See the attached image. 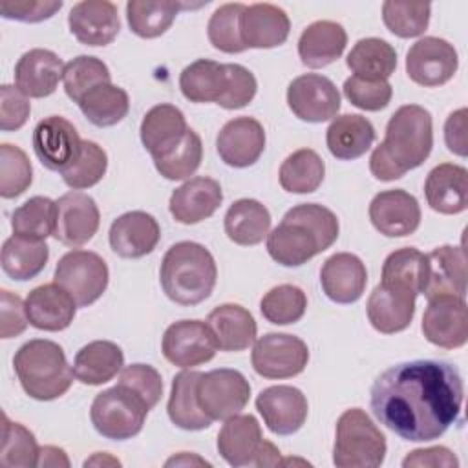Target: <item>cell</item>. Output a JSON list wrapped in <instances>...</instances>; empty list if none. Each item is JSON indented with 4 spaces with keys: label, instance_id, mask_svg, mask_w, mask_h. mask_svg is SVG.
Here are the masks:
<instances>
[{
    "label": "cell",
    "instance_id": "obj_38",
    "mask_svg": "<svg viewBox=\"0 0 468 468\" xmlns=\"http://www.w3.org/2000/svg\"><path fill=\"white\" fill-rule=\"evenodd\" d=\"M225 234L236 245L250 247L267 238L271 229V212L258 199H238L225 214Z\"/></svg>",
    "mask_w": 468,
    "mask_h": 468
},
{
    "label": "cell",
    "instance_id": "obj_26",
    "mask_svg": "<svg viewBox=\"0 0 468 468\" xmlns=\"http://www.w3.org/2000/svg\"><path fill=\"white\" fill-rule=\"evenodd\" d=\"M320 283L331 302L355 303L366 291L367 271L356 254L336 252L324 261Z\"/></svg>",
    "mask_w": 468,
    "mask_h": 468
},
{
    "label": "cell",
    "instance_id": "obj_49",
    "mask_svg": "<svg viewBox=\"0 0 468 468\" xmlns=\"http://www.w3.org/2000/svg\"><path fill=\"white\" fill-rule=\"evenodd\" d=\"M62 80L66 95L73 102H79L82 95H86L91 88L102 82H112V75L101 58L91 55H79L66 64Z\"/></svg>",
    "mask_w": 468,
    "mask_h": 468
},
{
    "label": "cell",
    "instance_id": "obj_47",
    "mask_svg": "<svg viewBox=\"0 0 468 468\" xmlns=\"http://www.w3.org/2000/svg\"><path fill=\"white\" fill-rule=\"evenodd\" d=\"M305 292L291 283H282L269 289L260 302V311L263 318L274 325L296 324L305 314Z\"/></svg>",
    "mask_w": 468,
    "mask_h": 468
},
{
    "label": "cell",
    "instance_id": "obj_48",
    "mask_svg": "<svg viewBox=\"0 0 468 468\" xmlns=\"http://www.w3.org/2000/svg\"><path fill=\"white\" fill-rule=\"evenodd\" d=\"M203 143L201 137L188 128L181 143L166 155L154 161L155 170L168 181H181L190 177L201 165Z\"/></svg>",
    "mask_w": 468,
    "mask_h": 468
},
{
    "label": "cell",
    "instance_id": "obj_29",
    "mask_svg": "<svg viewBox=\"0 0 468 468\" xmlns=\"http://www.w3.org/2000/svg\"><path fill=\"white\" fill-rule=\"evenodd\" d=\"M424 196L431 210L439 214H461L468 207V170L461 165L442 163L430 170Z\"/></svg>",
    "mask_w": 468,
    "mask_h": 468
},
{
    "label": "cell",
    "instance_id": "obj_13",
    "mask_svg": "<svg viewBox=\"0 0 468 468\" xmlns=\"http://www.w3.org/2000/svg\"><path fill=\"white\" fill-rule=\"evenodd\" d=\"M459 68V57L444 38L424 37L417 40L406 55L408 77L424 88H437L446 84Z\"/></svg>",
    "mask_w": 468,
    "mask_h": 468
},
{
    "label": "cell",
    "instance_id": "obj_61",
    "mask_svg": "<svg viewBox=\"0 0 468 468\" xmlns=\"http://www.w3.org/2000/svg\"><path fill=\"white\" fill-rule=\"evenodd\" d=\"M69 466L66 452L57 446H42L38 453V466Z\"/></svg>",
    "mask_w": 468,
    "mask_h": 468
},
{
    "label": "cell",
    "instance_id": "obj_12",
    "mask_svg": "<svg viewBox=\"0 0 468 468\" xmlns=\"http://www.w3.org/2000/svg\"><path fill=\"white\" fill-rule=\"evenodd\" d=\"M161 351L170 364L190 369L212 360L218 351V342L207 322L179 320L166 327Z\"/></svg>",
    "mask_w": 468,
    "mask_h": 468
},
{
    "label": "cell",
    "instance_id": "obj_18",
    "mask_svg": "<svg viewBox=\"0 0 468 468\" xmlns=\"http://www.w3.org/2000/svg\"><path fill=\"white\" fill-rule=\"evenodd\" d=\"M256 410L265 426L276 435L296 433L307 419V399L294 386H271L256 397Z\"/></svg>",
    "mask_w": 468,
    "mask_h": 468
},
{
    "label": "cell",
    "instance_id": "obj_6",
    "mask_svg": "<svg viewBox=\"0 0 468 468\" xmlns=\"http://www.w3.org/2000/svg\"><path fill=\"white\" fill-rule=\"evenodd\" d=\"M386 437L360 408L346 410L336 420L333 464L338 468H377L386 457Z\"/></svg>",
    "mask_w": 468,
    "mask_h": 468
},
{
    "label": "cell",
    "instance_id": "obj_44",
    "mask_svg": "<svg viewBox=\"0 0 468 468\" xmlns=\"http://www.w3.org/2000/svg\"><path fill=\"white\" fill-rule=\"evenodd\" d=\"M181 2H152V0H130L126 4V18L132 33L141 38H157L168 31L179 9Z\"/></svg>",
    "mask_w": 468,
    "mask_h": 468
},
{
    "label": "cell",
    "instance_id": "obj_31",
    "mask_svg": "<svg viewBox=\"0 0 468 468\" xmlns=\"http://www.w3.org/2000/svg\"><path fill=\"white\" fill-rule=\"evenodd\" d=\"M229 66L210 58H197L179 75V88L190 102H216L223 106L229 95Z\"/></svg>",
    "mask_w": 468,
    "mask_h": 468
},
{
    "label": "cell",
    "instance_id": "obj_11",
    "mask_svg": "<svg viewBox=\"0 0 468 468\" xmlns=\"http://www.w3.org/2000/svg\"><path fill=\"white\" fill-rule=\"evenodd\" d=\"M250 362L263 378H291L309 362L307 344L289 333H267L254 342Z\"/></svg>",
    "mask_w": 468,
    "mask_h": 468
},
{
    "label": "cell",
    "instance_id": "obj_33",
    "mask_svg": "<svg viewBox=\"0 0 468 468\" xmlns=\"http://www.w3.org/2000/svg\"><path fill=\"white\" fill-rule=\"evenodd\" d=\"M207 324L214 333L218 349L221 351H243L256 340V320L250 311L238 303H221L214 307Z\"/></svg>",
    "mask_w": 468,
    "mask_h": 468
},
{
    "label": "cell",
    "instance_id": "obj_41",
    "mask_svg": "<svg viewBox=\"0 0 468 468\" xmlns=\"http://www.w3.org/2000/svg\"><path fill=\"white\" fill-rule=\"evenodd\" d=\"M346 64L356 77L388 80L397 68V51L382 38H360L347 53Z\"/></svg>",
    "mask_w": 468,
    "mask_h": 468
},
{
    "label": "cell",
    "instance_id": "obj_2",
    "mask_svg": "<svg viewBox=\"0 0 468 468\" xmlns=\"http://www.w3.org/2000/svg\"><path fill=\"white\" fill-rule=\"evenodd\" d=\"M431 146V113L419 104H404L389 117L386 137L369 157V170L378 181L400 179L428 159Z\"/></svg>",
    "mask_w": 468,
    "mask_h": 468
},
{
    "label": "cell",
    "instance_id": "obj_25",
    "mask_svg": "<svg viewBox=\"0 0 468 468\" xmlns=\"http://www.w3.org/2000/svg\"><path fill=\"white\" fill-rule=\"evenodd\" d=\"M223 201L221 185L207 176H197L177 186L168 201L172 218L183 225H196L210 218Z\"/></svg>",
    "mask_w": 468,
    "mask_h": 468
},
{
    "label": "cell",
    "instance_id": "obj_20",
    "mask_svg": "<svg viewBox=\"0 0 468 468\" xmlns=\"http://www.w3.org/2000/svg\"><path fill=\"white\" fill-rule=\"evenodd\" d=\"M426 256L422 294L430 300L435 296H466V256L461 247L441 245Z\"/></svg>",
    "mask_w": 468,
    "mask_h": 468
},
{
    "label": "cell",
    "instance_id": "obj_30",
    "mask_svg": "<svg viewBox=\"0 0 468 468\" xmlns=\"http://www.w3.org/2000/svg\"><path fill=\"white\" fill-rule=\"evenodd\" d=\"M186 132V119L174 104H157L150 108L144 113L139 130L141 143L154 161L174 150Z\"/></svg>",
    "mask_w": 468,
    "mask_h": 468
},
{
    "label": "cell",
    "instance_id": "obj_59",
    "mask_svg": "<svg viewBox=\"0 0 468 468\" xmlns=\"http://www.w3.org/2000/svg\"><path fill=\"white\" fill-rule=\"evenodd\" d=\"M404 468L410 466H459V459L453 455L452 450L446 446H431V448H419L410 452L404 461Z\"/></svg>",
    "mask_w": 468,
    "mask_h": 468
},
{
    "label": "cell",
    "instance_id": "obj_7",
    "mask_svg": "<svg viewBox=\"0 0 468 468\" xmlns=\"http://www.w3.org/2000/svg\"><path fill=\"white\" fill-rule=\"evenodd\" d=\"M148 411V404L135 391L117 382L95 395L90 419L104 439L126 441L141 433Z\"/></svg>",
    "mask_w": 468,
    "mask_h": 468
},
{
    "label": "cell",
    "instance_id": "obj_34",
    "mask_svg": "<svg viewBox=\"0 0 468 468\" xmlns=\"http://www.w3.org/2000/svg\"><path fill=\"white\" fill-rule=\"evenodd\" d=\"M325 143L333 157L353 161L362 157L375 143V128L369 119L358 113H344L331 121Z\"/></svg>",
    "mask_w": 468,
    "mask_h": 468
},
{
    "label": "cell",
    "instance_id": "obj_15",
    "mask_svg": "<svg viewBox=\"0 0 468 468\" xmlns=\"http://www.w3.org/2000/svg\"><path fill=\"white\" fill-rule=\"evenodd\" d=\"M101 212L91 196L71 190L55 201L53 236L66 247L75 249L88 243L97 234Z\"/></svg>",
    "mask_w": 468,
    "mask_h": 468
},
{
    "label": "cell",
    "instance_id": "obj_32",
    "mask_svg": "<svg viewBox=\"0 0 468 468\" xmlns=\"http://www.w3.org/2000/svg\"><path fill=\"white\" fill-rule=\"evenodd\" d=\"M347 33L333 20H316L309 24L298 38V55L303 66L311 69L325 68L346 49Z\"/></svg>",
    "mask_w": 468,
    "mask_h": 468
},
{
    "label": "cell",
    "instance_id": "obj_40",
    "mask_svg": "<svg viewBox=\"0 0 468 468\" xmlns=\"http://www.w3.org/2000/svg\"><path fill=\"white\" fill-rule=\"evenodd\" d=\"M48 258L49 249L46 241L29 239L16 234L4 241L0 254L2 271L16 282L33 280L35 276H38L44 271Z\"/></svg>",
    "mask_w": 468,
    "mask_h": 468
},
{
    "label": "cell",
    "instance_id": "obj_42",
    "mask_svg": "<svg viewBox=\"0 0 468 468\" xmlns=\"http://www.w3.org/2000/svg\"><path fill=\"white\" fill-rule=\"evenodd\" d=\"M77 104L82 115L91 124L99 128H108L115 126L128 115L130 97L122 88L112 82H102L91 88L86 95H82Z\"/></svg>",
    "mask_w": 468,
    "mask_h": 468
},
{
    "label": "cell",
    "instance_id": "obj_55",
    "mask_svg": "<svg viewBox=\"0 0 468 468\" xmlns=\"http://www.w3.org/2000/svg\"><path fill=\"white\" fill-rule=\"evenodd\" d=\"M119 384L135 391L148 408H155L163 395V378L161 373L148 364H130L121 369Z\"/></svg>",
    "mask_w": 468,
    "mask_h": 468
},
{
    "label": "cell",
    "instance_id": "obj_52",
    "mask_svg": "<svg viewBox=\"0 0 468 468\" xmlns=\"http://www.w3.org/2000/svg\"><path fill=\"white\" fill-rule=\"evenodd\" d=\"M245 9V4L230 2L219 5L207 26V35L210 44L223 53H241L245 51V44L239 33V18Z\"/></svg>",
    "mask_w": 468,
    "mask_h": 468
},
{
    "label": "cell",
    "instance_id": "obj_60",
    "mask_svg": "<svg viewBox=\"0 0 468 468\" xmlns=\"http://www.w3.org/2000/svg\"><path fill=\"white\" fill-rule=\"evenodd\" d=\"M466 108H459L455 112H452L446 119L444 124V141L450 152H453L455 155L464 157L468 152L466 146Z\"/></svg>",
    "mask_w": 468,
    "mask_h": 468
},
{
    "label": "cell",
    "instance_id": "obj_24",
    "mask_svg": "<svg viewBox=\"0 0 468 468\" xmlns=\"http://www.w3.org/2000/svg\"><path fill=\"white\" fill-rule=\"evenodd\" d=\"M291 31V20L287 13L267 2L245 5L239 18V33L245 48L271 49L282 46Z\"/></svg>",
    "mask_w": 468,
    "mask_h": 468
},
{
    "label": "cell",
    "instance_id": "obj_4",
    "mask_svg": "<svg viewBox=\"0 0 468 468\" xmlns=\"http://www.w3.org/2000/svg\"><path fill=\"white\" fill-rule=\"evenodd\" d=\"M216 280V260L201 243L179 241L163 256L159 282L165 294L179 305H197L205 302L212 294Z\"/></svg>",
    "mask_w": 468,
    "mask_h": 468
},
{
    "label": "cell",
    "instance_id": "obj_27",
    "mask_svg": "<svg viewBox=\"0 0 468 468\" xmlns=\"http://www.w3.org/2000/svg\"><path fill=\"white\" fill-rule=\"evenodd\" d=\"M64 68L57 53L35 48L18 58L15 66V84L26 97L42 99L57 90L58 80L64 77Z\"/></svg>",
    "mask_w": 468,
    "mask_h": 468
},
{
    "label": "cell",
    "instance_id": "obj_50",
    "mask_svg": "<svg viewBox=\"0 0 468 468\" xmlns=\"http://www.w3.org/2000/svg\"><path fill=\"white\" fill-rule=\"evenodd\" d=\"M38 453L40 448L35 435L20 422H11L7 415H4L0 466H38Z\"/></svg>",
    "mask_w": 468,
    "mask_h": 468
},
{
    "label": "cell",
    "instance_id": "obj_21",
    "mask_svg": "<svg viewBox=\"0 0 468 468\" xmlns=\"http://www.w3.org/2000/svg\"><path fill=\"white\" fill-rule=\"evenodd\" d=\"M216 150L229 166H252L265 150V130L254 117L230 119L216 137Z\"/></svg>",
    "mask_w": 468,
    "mask_h": 468
},
{
    "label": "cell",
    "instance_id": "obj_8",
    "mask_svg": "<svg viewBox=\"0 0 468 468\" xmlns=\"http://www.w3.org/2000/svg\"><path fill=\"white\" fill-rule=\"evenodd\" d=\"M216 446L223 461L234 468L282 464L280 450L263 439L261 426L254 415L238 413L227 419L218 433Z\"/></svg>",
    "mask_w": 468,
    "mask_h": 468
},
{
    "label": "cell",
    "instance_id": "obj_57",
    "mask_svg": "<svg viewBox=\"0 0 468 468\" xmlns=\"http://www.w3.org/2000/svg\"><path fill=\"white\" fill-rule=\"evenodd\" d=\"M31 104L27 97L16 88L4 84L0 88V130L15 132L22 128L29 117Z\"/></svg>",
    "mask_w": 468,
    "mask_h": 468
},
{
    "label": "cell",
    "instance_id": "obj_10",
    "mask_svg": "<svg viewBox=\"0 0 468 468\" xmlns=\"http://www.w3.org/2000/svg\"><path fill=\"white\" fill-rule=\"evenodd\" d=\"M197 404L212 420H227L247 406L250 384L243 373L230 367L201 373L196 388Z\"/></svg>",
    "mask_w": 468,
    "mask_h": 468
},
{
    "label": "cell",
    "instance_id": "obj_1",
    "mask_svg": "<svg viewBox=\"0 0 468 468\" xmlns=\"http://www.w3.org/2000/svg\"><path fill=\"white\" fill-rule=\"evenodd\" d=\"M380 424L404 441L426 442L457 422L464 399L459 369L446 360H410L382 371L369 393Z\"/></svg>",
    "mask_w": 468,
    "mask_h": 468
},
{
    "label": "cell",
    "instance_id": "obj_22",
    "mask_svg": "<svg viewBox=\"0 0 468 468\" xmlns=\"http://www.w3.org/2000/svg\"><path fill=\"white\" fill-rule=\"evenodd\" d=\"M71 35L84 46H108L121 29L117 5L108 0H84L68 15Z\"/></svg>",
    "mask_w": 468,
    "mask_h": 468
},
{
    "label": "cell",
    "instance_id": "obj_36",
    "mask_svg": "<svg viewBox=\"0 0 468 468\" xmlns=\"http://www.w3.org/2000/svg\"><path fill=\"white\" fill-rule=\"evenodd\" d=\"M367 320L382 335L404 331L415 314V298L377 285L367 298Z\"/></svg>",
    "mask_w": 468,
    "mask_h": 468
},
{
    "label": "cell",
    "instance_id": "obj_19",
    "mask_svg": "<svg viewBox=\"0 0 468 468\" xmlns=\"http://www.w3.org/2000/svg\"><path fill=\"white\" fill-rule=\"evenodd\" d=\"M373 227L388 238H404L420 225V207L415 196L402 188L378 192L369 203Z\"/></svg>",
    "mask_w": 468,
    "mask_h": 468
},
{
    "label": "cell",
    "instance_id": "obj_37",
    "mask_svg": "<svg viewBox=\"0 0 468 468\" xmlns=\"http://www.w3.org/2000/svg\"><path fill=\"white\" fill-rule=\"evenodd\" d=\"M424 269L426 256L419 249H397L384 260L380 285H384L389 291L417 298L419 294H422Z\"/></svg>",
    "mask_w": 468,
    "mask_h": 468
},
{
    "label": "cell",
    "instance_id": "obj_23",
    "mask_svg": "<svg viewBox=\"0 0 468 468\" xmlns=\"http://www.w3.org/2000/svg\"><path fill=\"white\" fill-rule=\"evenodd\" d=\"M161 238L157 219L143 210H132L113 219L108 239L112 250L126 260H137L150 254Z\"/></svg>",
    "mask_w": 468,
    "mask_h": 468
},
{
    "label": "cell",
    "instance_id": "obj_9",
    "mask_svg": "<svg viewBox=\"0 0 468 468\" xmlns=\"http://www.w3.org/2000/svg\"><path fill=\"white\" fill-rule=\"evenodd\" d=\"M53 278L71 294L79 307H88L104 294L110 271L97 252L73 249L58 260Z\"/></svg>",
    "mask_w": 468,
    "mask_h": 468
},
{
    "label": "cell",
    "instance_id": "obj_35",
    "mask_svg": "<svg viewBox=\"0 0 468 468\" xmlns=\"http://www.w3.org/2000/svg\"><path fill=\"white\" fill-rule=\"evenodd\" d=\"M124 366L122 349L110 340H93L80 347L73 358V375L88 386L110 382Z\"/></svg>",
    "mask_w": 468,
    "mask_h": 468
},
{
    "label": "cell",
    "instance_id": "obj_14",
    "mask_svg": "<svg viewBox=\"0 0 468 468\" xmlns=\"http://www.w3.org/2000/svg\"><path fill=\"white\" fill-rule=\"evenodd\" d=\"M289 110L305 122H324L340 110V93L331 79L305 73L291 80L287 88Z\"/></svg>",
    "mask_w": 468,
    "mask_h": 468
},
{
    "label": "cell",
    "instance_id": "obj_17",
    "mask_svg": "<svg viewBox=\"0 0 468 468\" xmlns=\"http://www.w3.org/2000/svg\"><path fill=\"white\" fill-rule=\"evenodd\" d=\"M31 141L38 161L53 172H62L75 159L82 143L75 126L60 115L38 121Z\"/></svg>",
    "mask_w": 468,
    "mask_h": 468
},
{
    "label": "cell",
    "instance_id": "obj_3",
    "mask_svg": "<svg viewBox=\"0 0 468 468\" xmlns=\"http://www.w3.org/2000/svg\"><path fill=\"white\" fill-rule=\"evenodd\" d=\"M338 218L318 203H302L285 212L267 234L269 256L283 267H300L327 250L338 238Z\"/></svg>",
    "mask_w": 468,
    "mask_h": 468
},
{
    "label": "cell",
    "instance_id": "obj_16",
    "mask_svg": "<svg viewBox=\"0 0 468 468\" xmlns=\"http://www.w3.org/2000/svg\"><path fill=\"white\" fill-rule=\"evenodd\" d=\"M426 340L442 349H459L468 340V309L464 298L435 296L422 314Z\"/></svg>",
    "mask_w": 468,
    "mask_h": 468
},
{
    "label": "cell",
    "instance_id": "obj_53",
    "mask_svg": "<svg viewBox=\"0 0 468 468\" xmlns=\"http://www.w3.org/2000/svg\"><path fill=\"white\" fill-rule=\"evenodd\" d=\"M33 181L31 161L26 152L15 144H0V196L13 199L24 194Z\"/></svg>",
    "mask_w": 468,
    "mask_h": 468
},
{
    "label": "cell",
    "instance_id": "obj_46",
    "mask_svg": "<svg viewBox=\"0 0 468 468\" xmlns=\"http://www.w3.org/2000/svg\"><path fill=\"white\" fill-rule=\"evenodd\" d=\"M108 168V155L95 141H82L75 159L60 172L62 181L73 190H84L97 185Z\"/></svg>",
    "mask_w": 468,
    "mask_h": 468
},
{
    "label": "cell",
    "instance_id": "obj_28",
    "mask_svg": "<svg viewBox=\"0 0 468 468\" xmlns=\"http://www.w3.org/2000/svg\"><path fill=\"white\" fill-rule=\"evenodd\" d=\"M77 303L68 291L58 283H44L35 287L26 298L27 320L33 327L40 331H64L71 325Z\"/></svg>",
    "mask_w": 468,
    "mask_h": 468
},
{
    "label": "cell",
    "instance_id": "obj_39",
    "mask_svg": "<svg viewBox=\"0 0 468 468\" xmlns=\"http://www.w3.org/2000/svg\"><path fill=\"white\" fill-rule=\"evenodd\" d=\"M199 377V371H181L172 380L166 411L172 424L186 431H199L212 424V419H208L197 404L196 388Z\"/></svg>",
    "mask_w": 468,
    "mask_h": 468
},
{
    "label": "cell",
    "instance_id": "obj_45",
    "mask_svg": "<svg viewBox=\"0 0 468 468\" xmlns=\"http://www.w3.org/2000/svg\"><path fill=\"white\" fill-rule=\"evenodd\" d=\"M13 234L46 241L55 230V201L46 196L29 197L11 214Z\"/></svg>",
    "mask_w": 468,
    "mask_h": 468
},
{
    "label": "cell",
    "instance_id": "obj_54",
    "mask_svg": "<svg viewBox=\"0 0 468 468\" xmlns=\"http://www.w3.org/2000/svg\"><path fill=\"white\" fill-rule=\"evenodd\" d=\"M342 90L353 106L366 112L384 110L393 97V88L388 80H371L356 75L346 79Z\"/></svg>",
    "mask_w": 468,
    "mask_h": 468
},
{
    "label": "cell",
    "instance_id": "obj_43",
    "mask_svg": "<svg viewBox=\"0 0 468 468\" xmlns=\"http://www.w3.org/2000/svg\"><path fill=\"white\" fill-rule=\"evenodd\" d=\"M324 176V159L311 148H300L287 155L278 172L282 188L291 194L314 192L322 185Z\"/></svg>",
    "mask_w": 468,
    "mask_h": 468
},
{
    "label": "cell",
    "instance_id": "obj_58",
    "mask_svg": "<svg viewBox=\"0 0 468 468\" xmlns=\"http://www.w3.org/2000/svg\"><path fill=\"white\" fill-rule=\"evenodd\" d=\"M0 336L13 338L26 331L29 320L26 313V302L18 294H13L7 289L0 291Z\"/></svg>",
    "mask_w": 468,
    "mask_h": 468
},
{
    "label": "cell",
    "instance_id": "obj_51",
    "mask_svg": "<svg viewBox=\"0 0 468 468\" xmlns=\"http://www.w3.org/2000/svg\"><path fill=\"white\" fill-rule=\"evenodd\" d=\"M430 11L431 5L424 2L388 0L382 4V20L393 35L400 38H413L426 31L430 24Z\"/></svg>",
    "mask_w": 468,
    "mask_h": 468
},
{
    "label": "cell",
    "instance_id": "obj_56",
    "mask_svg": "<svg viewBox=\"0 0 468 468\" xmlns=\"http://www.w3.org/2000/svg\"><path fill=\"white\" fill-rule=\"evenodd\" d=\"M60 7V0H0L4 18L29 24L51 18Z\"/></svg>",
    "mask_w": 468,
    "mask_h": 468
},
{
    "label": "cell",
    "instance_id": "obj_5",
    "mask_svg": "<svg viewBox=\"0 0 468 468\" xmlns=\"http://www.w3.org/2000/svg\"><path fill=\"white\" fill-rule=\"evenodd\" d=\"M13 367L26 395L35 400H55L62 397L73 382L64 349L46 338H35L18 347Z\"/></svg>",
    "mask_w": 468,
    "mask_h": 468
}]
</instances>
